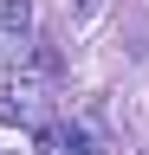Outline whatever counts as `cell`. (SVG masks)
<instances>
[{
	"mask_svg": "<svg viewBox=\"0 0 149 155\" xmlns=\"http://www.w3.org/2000/svg\"><path fill=\"white\" fill-rule=\"evenodd\" d=\"M39 149H52V155H97V149H91V129H78V123L39 129Z\"/></svg>",
	"mask_w": 149,
	"mask_h": 155,
	"instance_id": "6da1fadb",
	"label": "cell"
},
{
	"mask_svg": "<svg viewBox=\"0 0 149 155\" xmlns=\"http://www.w3.org/2000/svg\"><path fill=\"white\" fill-rule=\"evenodd\" d=\"M0 26H7L13 39H26L32 32V0H7V7H0Z\"/></svg>",
	"mask_w": 149,
	"mask_h": 155,
	"instance_id": "7a4b0ae2",
	"label": "cell"
},
{
	"mask_svg": "<svg viewBox=\"0 0 149 155\" xmlns=\"http://www.w3.org/2000/svg\"><path fill=\"white\" fill-rule=\"evenodd\" d=\"M97 7H104V0H71V26H91V19H97Z\"/></svg>",
	"mask_w": 149,
	"mask_h": 155,
	"instance_id": "3957f363",
	"label": "cell"
}]
</instances>
